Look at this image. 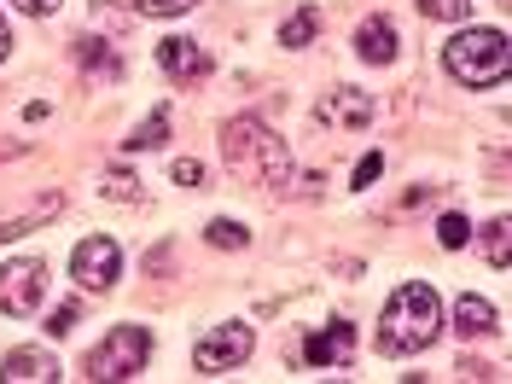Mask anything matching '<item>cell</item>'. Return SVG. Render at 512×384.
<instances>
[{
  "label": "cell",
  "mask_w": 512,
  "mask_h": 384,
  "mask_svg": "<svg viewBox=\"0 0 512 384\" xmlns=\"http://www.w3.org/2000/svg\"><path fill=\"white\" fill-rule=\"evenodd\" d=\"M437 332H443V303H437V291L419 286V280L390 291L384 320H379V350L384 355H414V350H425Z\"/></svg>",
  "instance_id": "1"
},
{
  "label": "cell",
  "mask_w": 512,
  "mask_h": 384,
  "mask_svg": "<svg viewBox=\"0 0 512 384\" xmlns=\"http://www.w3.org/2000/svg\"><path fill=\"white\" fill-rule=\"evenodd\" d=\"M355 53L367 64H390L396 59V24H390V18H367L361 35H355Z\"/></svg>",
  "instance_id": "12"
},
{
  "label": "cell",
  "mask_w": 512,
  "mask_h": 384,
  "mask_svg": "<svg viewBox=\"0 0 512 384\" xmlns=\"http://www.w3.org/2000/svg\"><path fill=\"white\" fill-rule=\"evenodd\" d=\"M18 12H30V18H47V12H59V0H12Z\"/></svg>",
  "instance_id": "26"
},
{
  "label": "cell",
  "mask_w": 512,
  "mask_h": 384,
  "mask_svg": "<svg viewBox=\"0 0 512 384\" xmlns=\"http://www.w3.org/2000/svg\"><path fill=\"white\" fill-rule=\"evenodd\" d=\"M507 239H512V222H507V216H495V222L483 227V256H489L495 268H507V262H512V245H507Z\"/></svg>",
  "instance_id": "16"
},
{
  "label": "cell",
  "mask_w": 512,
  "mask_h": 384,
  "mask_svg": "<svg viewBox=\"0 0 512 384\" xmlns=\"http://www.w3.org/2000/svg\"><path fill=\"white\" fill-rule=\"evenodd\" d=\"M158 64L175 76V82H204V76H210V53H204L198 41H187V35L158 41Z\"/></svg>",
  "instance_id": "9"
},
{
  "label": "cell",
  "mask_w": 512,
  "mask_h": 384,
  "mask_svg": "<svg viewBox=\"0 0 512 384\" xmlns=\"http://www.w3.org/2000/svg\"><path fill=\"white\" fill-rule=\"evenodd\" d=\"M320 123H373V99L361 94V88H338V94H326L320 99Z\"/></svg>",
  "instance_id": "11"
},
{
  "label": "cell",
  "mask_w": 512,
  "mask_h": 384,
  "mask_svg": "<svg viewBox=\"0 0 512 384\" xmlns=\"http://www.w3.org/2000/svg\"><path fill=\"white\" fill-rule=\"evenodd\" d=\"M454 326H460L466 338H483V332H495V303H483V297H472V291H466V297L454 303Z\"/></svg>",
  "instance_id": "14"
},
{
  "label": "cell",
  "mask_w": 512,
  "mask_h": 384,
  "mask_svg": "<svg viewBox=\"0 0 512 384\" xmlns=\"http://www.w3.org/2000/svg\"><path fill=\"white\" fill-rule=\"evenodd\" d=\"M419 12L437 18V24H466L472 18V0H419Z\"/></svg>",
  "instance_id": "18"
},
{
  "label": "cell",
  "mask_w": 512,
  "mask_h": 384,
  "mask_svg": "<svg viewBox=\"0 0 512 384\" xmlns=\"http://www.w3.org/2000/svg\"><path fill=\"white\" fill-rule=\"evenodd\" d=\"M175 181H181V187H204V163L181 158V163H175Z\"/></svg>",
  "instance_id": "25"
},
{
  "label": "cell",
  "mask_w": 512,
  "mask_h": 384,
  "mask_svg": "<svg viewBox=\"0 0 512 384\" xmlns=\"http://www.w3.org/2000/svg\"><path fill=\"white\" fill-rule=\"evenodd\" d=\"M379 175H384V158H379V152H367V158L355 163V187H373Z\"/></svg>",
  "instance_id": "24"
},
{
  "label": "cell",
  "mask_w": 512,
  "mask_h": 384,
  "mask_svg": "<svg viewBox=\"0 0 512 384\" xmlns=\"http://www.w3.org/2000/svg\"><path fill=\"white\" fill-rule=\"evenodd\" d=\"M35 216H18V222H0V239H18V233H30Z\"/></svg>",
  "instance_id": "27"
},
{
  "label": "cell",
  "mask_w": 512,
  "mask_h": 384,
  "mask_svg": "<svg viewBox=\"0 0 512 384\" xmlns=\"http://www.w3.org/2000/svg\"><path fill=\"white\" fill-rule=\"evenodd\" d=\"M76 59H82L88 76H105V82H117V76H123V59L111 53V41H94V35H88V41H76Z\"/></svg>",
  "instance_id": "13"
},
{
  "label": "cell",
  "mask_w": 512,
  "mask_h": 384,
  "mask_svg": "<svg viewBox=\"0 0 512 384\" xmlns=\"http://www.w3.org/2000/svg\"><path fill=\"white\" fill-rule=\"evenodd\" d=\"M117 268H123V251H117V239H105V233L82 239V245L70 251V280L82 291H111L117 286Z\"/></svg>",
  "instance_id": "5"
},
{
  "label": "cell",
  "mask_w": 512,
  "mask_h": 384,
  "mask_svg": "<svg viewBox=\"0 0 512 384\" xmlns=\"http://www.w3.org/2000/svg\"><path fill=\"white\" fill-rule=\"evenodd\" d=\"M41 297H47V268H41L35 256H18V262L0 268V309H6V315H18V320L35 315Z\"/></svg>",
  "instance_id": "6"
},
{
  "label": "cell",
  "mask_w": 512,
  "mask_h": 384,
  "mask_svg": "<svg viewBox=\"0 0 512 384\" xmlns=\"http://www.w3.org/2000/svg\"><path fill=\"white\" fill-rule=\"evenodd\" d=\"M6 47H12V35H6V18H0V59H6Z\"/></svg>",
  "instance_id": "28"
},
{
  "label": "cell",
  "mask_w": 512,
  "mask_h": 384,
  "mask_svg": "<svg viewBox=\"0 0 512 384\" xmlns=\"http://www.w3.org/2000/svg\"><path fill=\"white\" fill-rule=\"evenodd\" d=\"M315 30H320V6H303V12H291V18H286L280 41H286V47H309V41H315Z\"/></svg>",
  "instance_id": "17"
},
{
  "label": "cell",
  "mask_w": 512,
  "mask_h": 384,
  "mask_svg": "<svg viewBox=\"0 0 512 384\" xmlns=\"http://www.w3.org/2000/svg\"><path fill=\"white\" fill-rule=\"evenodd\" d=\"M443 64L448 76L466 82V88H501L512 70V47L501 30H466L443 47Z\"/></svg>",
  "instance_id": "3"
},
{
  "label": "cell",
  "mask_w": 512,
  "mask_h": 384,
  "mask_svg": "<svg viewBox=\"0 0 512 384\" xmlns=\"http://www.w3.org/2000/svg\"><path fill=\"white\" fill-rule=\"evenodd\" d=\"M204 239H210V245H216V251H239V245H245V239H251V233H245V222H210L204 227Z\"/></svg>",
  "instance_id": "19"
},
{
  "label": "cell",
  "mask_w": 512,
  "mask_h": 384,
  "mask_svg": "<svg viewBox=\"0 0 512 384\" xmlns=\"http://www.w3.org/2000/svg\"><path fill=\"white\" fill-rule=\"evenodd\" d=\"M251 326H216L210 338H198L192 344V367L198 373H227V367H239L245 355H251Z\"/></svg>",
  "instance_id": "7"
},
{
  "label": "cell",
  "mask_w": 512,
  "mask_h": 384,
  "mask_svg": "<svg viewBox=\"0 0 512 384\" xmlns=\"http://www.w3.org/2000/svg\"><path fill=\"white\" fill-rule=\"evenodd\" d=\"M222 158L233 163V175H251L262 187H286L291 181V152L274 128H262L256 117H233L222 128Z\"/></svg>",
  "instance_id": "2"
},
{
  "label": "cell",
  "mask_w": 512,
  "mask_h": 384,
  "mask_svg": "<svg viewBox=\"0 0 512 384\" xmlns=\"http://www.w3.org/2000/svg\"><path fill=\"white\" fill-rule=\"evenodd\" d=\"M0 379L6 384H47V379H59V367H53V355L47 350H6Z\"/></svg>",
  "instance_id": "10"
},
{
  "label": "cell",
  "mask_w": 512,
  "mask_h": 384,
  "mask_svg": "<svg viewBox=\"0 0 512 384\" xmlns=\"http://www.w3.org/2000/svg\"><path fill=\"white\" fill-rule=\"evenodd\" d=\"M437 239H443L448 251H460V245L472 239V233H466V216H443V222H437Z\"/></svg>",
  "instance_id": "22"
},
{
  "label": "cell",
  "mask_w": 512,
  "mask_h": 384,
  "mask_svg": "<svg viewBox=\"0 0 512 384\" xmlns=\"http://www.w3.org/2000/svg\"><path fill=\"white\" fill-rule=\"evenodd\" d=\"M105 198L134 204V198H140V181H134V175H123V169H105Z\"/></svg>",
  "instance_id": "20"
},
{
  "label": "cell",
  "mask_w": 512,
  "mask_h": 384,
  "mask_svg": "<svg viewBox=\"0 0 512 384\" xmlns=\"http://www.w3.org/2000/svg\"><path fill=\"white\" fill-rule=\"evenodd\" d=\"M192 6H198V0H134V12H146V18H181Z\"/></svg>",
  "instance_id": "21"
},
{
  "label": "cell",
  "mask_w": 512,
  "mask_h": 384,
  "mask_svg": "<svg viewBox=\"0 0 512 384\" xmlns=\"http://www.w3.org/2000/svg\"><path fill=\"white\" fill-rule=\"evenodd\" d=\"M163 140H169V111H152V117H146V123L134 128V140H128V152H158Z\"/></svg>",
  "instance_id": "15"
},
{
  "label": "cell",
  "mask_w": 512,
  "mask_h": 384,
  "mask_svg": "<svg viewBox=\"0 0 512 384\" xmlns=\"http://www.w3.org/2000/svg\"><path fill=\"white\" fill-rule=\"evenodd\" d=\"M350 355H355V332L344 320H332V326H320V332L303 338V361L309 367H344Z\"/></svg>",
  "instance_id": "8"
},
{
  "label": "cell",
  "mask_w": 512,
  "mask_h": 384,
  "mask_svg": "<svg viewBox=\"0 0 512 384\" xmlns=\"http://www.w3.org/2000/svg\"><path fill=\"white\" fill-rule=\"evenodd\" d=\"M152 361V332L146 326H111L105 344L88 355V379H134Z\"/></svg>",
  "instance_id": "4"
},
{
  "label": "cell",
  "mask_w": 512,
  "mask_h": 384,
  "mask_svg": "<svg viewBox=\"0 0 512 384\" xmlns=\"http://www.w3.org/2000/svg\"><path fill=\"white\" fill-rule=\"evenodd\" d=\"M76 320H82V303H59V309L47 315V332H53V338H64V332H70Z\"/></svg>",
  "instance_id": "23"
}]
</instances>
